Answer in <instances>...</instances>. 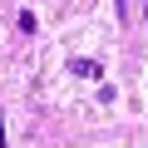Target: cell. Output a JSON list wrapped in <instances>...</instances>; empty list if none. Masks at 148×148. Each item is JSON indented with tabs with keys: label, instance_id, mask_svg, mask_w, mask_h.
Wrapping results in <instances>:
<instances>
[{
	"label": "cell",
	"instance_id": "cell-1",
	"mask_svg": "<svg viewBox=\"0 0 148 148\" xmlns=\"http://www.w3.org/2000/svg\"><path fill=\"white\" fill-rule=\"evenodd\" d=\"M69 74H79V79H99L104 69H99L94 59H69Z\"/></svg>",
	"mask_w": 148,
	"mask_h": 148
},
{
	"label": "cell",
	"instance_id": "cell-2",
	"mask_svg": "<svg viewBox=\"0 0 148 148\" xmlns=\"http://www.w3.org/2000/svg\"><path fill=\"white\" fill-rule=\"evenodd\" d=\"M0 148H5V114H0Z\"/></svg>",
	"mask_w": 148,
	"mask_h": 148
}]
</instances>
